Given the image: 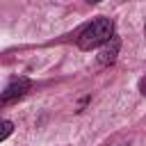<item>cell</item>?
<instances>
[{
  "mask_svg": "<svg viewBox=\"0 0 146 146\" xmlns=\"http://www.w3.org/2000/svg\"><path fill=\"white\" fill-rule=\"evenodd\" d=\"M30 80L27 78H14L7 87H5V91L0 94V105H11V103H16L18 98H23L27 91H30Z\"/></svg>",
  "mask_w": 146,
  "mask_h": 146,
  "instance_id": "cell-2",
  "label": "cell"
},
{
  "mask_svg": "<svg viewBox=\"0 0 146 146\" xmlns=\"http://www.w3.org/2000/svg\"><path fill=\"white\" fill-rule=\"evenodd\" d=\"M119 39L116 36H112L107 43H103V48H100V52H98V62L103 64V66H107V64H114V59H116V55H119Z\"/></svg>",
  "mask_w": 146,
  "mask_h": 146,
  "instance_id": "cell-3",
  "label": "cell"
},
{
  "mask_svg": "<svg viewBox=\"0 0 146 146\" xmlns=\"http://www.w3.org/2000/svg\"><path fill=\"white\" fill-rule=\"evenodd\" d=\"M112 36H114V23L110 18H96L82 27V32L78 36V46L82 50H91V48L107 43Z\"/></svg>",
  "mask_w": 146,
  "mask_h": 146,
  "instance_id": "cell-1",
  "label": "cell"
},
{
  "mask_svg": "<svg viewBox=\"0 0 146 146\" xmlns=\"http://www.w3.org/2000/svg\"><path fill=\"white\" fill-rule=\"evenodd\" d=\"M11 132H14V123L11 121H0V141H5Z\"/></svg>",
  "mask_w": 146,
  "mask_h": 146,
  "instance_id": "cell-4",
  "label": "cell"
}]
</instances>
